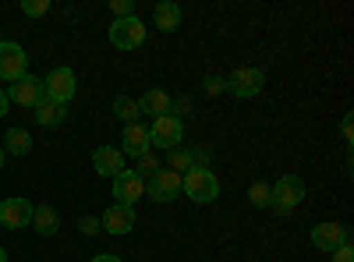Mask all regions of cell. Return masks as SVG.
Returning a JSON list of instances; mask_svg holds the SVG:
<instances>
[{
	"label": "cell",
	"instance_id": "22",
	"mask_svg": "<svg viewBox=\"0 0 354 262\" xmlns=\"http://www.w3.org/2000/svg\"><path fill=\"white\" fill-rule=\"evenodd\" d=\"M167 170H192V153L188 149H181V145H177V149H170L167 153Z\"/></svg>",
	"mask_w": 354,
	"mask_h": 262
},
{
	"label": "cell",
	"instance_id": "7",
	"mask_svg": "<svg viewBox=\"0 0 354 262\" xmlns=\"http://www.w3.org/2000/svg\"><path fill=\"white\" fill-rule=\"evenodd\" d=\"M32 202L28 198H0V230H21L32 223Z\"/></svg>",
	"mask_w": 354,
	"mask_h": 262
},
{
	"label": "cell",
	"instance_id": "17",
	"mask_svg": "<svg viewBox=\"0 0 354 262\" xmlns=\"http://www.w3.org/2000/svg\"><path fill=\"white\" fill-rule=\"evenodd\" d=\"M28 227H36V234H43V238H53L57 230H61V216H57V209H50V206H36Z\"/></svg>",
	"mask_w": 354,
	"mask_h": 262
},
{
	"label": "cell",
	"instance_id": "18",
	"mask_svg": "<svg viewBox=\"0 0 354 262\" xmlns=\"http://www.w3.org/2000/svg\"><path fill=\"white\" fill-rule=\"evenodd\" d=\"M0 149H4V156H25L28 149H32V135H28L25 128H8Z\"/></svg>",
	"mask_w": 354,
	"mask_h": 262
},
{
	"label": "cell",
	"instance_id": "32",
	"mask_svg": "<svg viewBox=\"0 0 354 262\" xmlns=\"http://www.w3.org/2000/svg\"><path fill=\"white\" fill-rule=\"evenodd\" d=\"M88 262H121V255H110L106 252V255H96V259H88Z\"/></svg>",
	"mask_w": 354,
	"mask_h": 262
},
{
	"label": "cell",
	"instance_id": "6",
	"mask_svg": "<svg viewBox=\"0 0 354 262\" xmlns=\"http://www.w3.org/2000/svg\"><path fill=\"white\" fill-rule=\"evenodd\" d=\"M227 82V93L230 96H238V100H252V96H259L262 93V85H266V75L259 71V68H238L230 78H223Z\"/></svg>",
	"mask_w": 354,
	"mask_h": 262
},
{
	"label": "cell",
	"instance_id": "13",
	"mask_svg": "<svg viewBox=\"0 0 354 262\" xmlns=\"http://www.w3.org/2000/svg\"><path fill=\"white\" fill-rule=\"evenodd\" d=\"M142 195H145V181L138 178L135 170H121L113 178V198L121 202V206H135Z\"/></svg>",
	"mask_w": 354,
	"mask_h": 262
},
{
	"label": "cell",
	"instance_id": "20",
	"mask_svg": "<svg viewBox=\"0 0 354 262\" xmlns=\"http://www.w3.org/2000/svg\"><path fill=\"white\" fill-rule=\"evenodd\" d=\"M153 21H156L160 32H174V28H181V8L163 0V4H156V11H153Z\"/></svg>",
	"mask_w": 354,
	"mask_h": 262
},
{
	"label": "cell",
	"instance_id": "12",
	"mask_svg": "<svg viewBox=\"0 0 354 262\" xmlns=\"http://www.w3.org/2000/svg\"><path fill=\"white\" fill-rule=\"evenodd\" d=\"M43 96H46L43 93V78H36V75H25V78L11 82V89H8V100L18 103V106H36Z\"/></svg>",
	"mask_w": 354,
	"mask_h": 262
},
{
	"label": "cell",
	"instance_id": "16",
	"mask_svg": "<svg viewBox=\"0 0 354 262\" xmlns=\"http://www.w3.org/2000/svg\"><path fill=\"white\" fill-rule=\"evenodd\" d=\"M36 124H43V128H61L64 121H68V106H61V103H53V100H39L36 106Z\"/></svg>",
	"mask_w": 354,
	"mask_h": 262
},
{
	"label": "cell",
	"instance_id": "14",
	"mask_svg": "<svg viewBox=\"0 0 354 262\" xmlns=\"http://www.w3.org/2000/svg\"><path fill=\"white\" fill-rule=\"evenodd\" d=\"M121 153L128 156H145V153H153V145H149V128H142L138 121L135 124H124V135H121Z\"/></svg>",
	"mask_w": 354,
	"mask_h": 262
},
{
	"label": "cell",
	"instance_id": "24",
	"mask_svg": "<svg viewBox=\"0 0 354 262\" xmlns=\"http://www.w3.org/2000/svg\"><path fill=\"white\" fill-rule=\"evenodd\" d=\"M248 198H252V206L266 209V206H270V185H266V181H255L252 191H248Z\"/></svg>",
	"mask_w": 354,
	"mask_h": 262
},
{
	"label": "cell",
	"instance_id": "5",
	"mask_svg": "<svg viewBox=\"0 0 354 262\" xmlns=\"http://www.w3.org/2000/svg\"><path fill=\"white\" fill-rule=\"evenodd\" d=\"M110 43H113L117 50H135V46H142V43H145V25H142V18H138V15H131V18H113V25H110Z\"/></svg>",
	"mask_w": 354,
	"mask_h": 262
},
{
	"label": "cell",
	"instance_id": "1",
	"mask_svg": "<svg viewBox=\"0 0 354 262\" xmlns=\"http://www.w3.org/2000/svg\"><path fill=\"white\" fill-rule=\"evenodd\" d=\"M181 191L192 198V202H216L220 195V178L209 170V167H192L185 178H181Z\"/></svg>",
	"mask_w": 354,
	"mask_h": 262
},
{
	"label": "cell",
	"instance_id": "31",
	"mask_svg": "<svg viewBox=\"0 0 354 262\" xmlns=\"http://www.w3.org/2000/svg\"><path fill=\"white\" fill-rule=\"evenodd\" d=\"M8 106H11V100H8V93H4V89H0V118L8 113Z\"/></svg>",
	"mask_w": 354,
	"mask_h": 262
},
{
	"label": "cell",
	"instance_id": "28",
	"mask_svg": "<svg viewBox=\"0 0 354 262\" xmlns=\"http://www.w3.org/2000/svg\"><path fill=\"white\" fill-rule=\"evenodd\" d=\"M110 11H113V18H131L135 15V4H131V0H113Z\"/></svg>",
	"mask_w": 354,
	"mask_h": 262
},
{
	"label": "cell",
	"instance_id": "19",
	"mask_svg": "<svg viewBox=\"0 0 354 262\" xmlns=\"http://www.w3.org/2000/svg\"><path fill=\"white\" fill-rule=\"evenodd\" d=\"M170 106H174V100H170L163 89H149V93L138 100V110H142V113H153V118H163V113H170Z\"/></svg>",
	"mask_w": 354,
	"mask_h": 262
},
{
	"label": "cell",
	"instance_id": "21",
	"mask_svg": "<svg viewBox=\"0 0 354 262\" xmlns=\"http://www.w3.org/2000/svg\"><path fill=\"white\" fill-rule=\"evenodd\" d=\"M113 113H117V118H121L124 124H135L138 121V100H131V96H117L113 100Z\"/></svg>",
	"mask_w": 354,
	"mask_h": 262
},
{
	"label": "cell",
	"instance_id": "25",
	"mask_svg": "<svg viewBox=\"0 0 354 262\" xmlns=\"http://www.w3.org/2000/svg\"><path fill=\"white\" fill-rule=\"evenodd\" d=\"M21 15H28V18L50 15V0H21Z\"/></svg>",
	"mask_w": 354,
	"mask_h": 262
},
{
	"label": "cell",
	"instance_id": "2",
	"mask_svg": "<svg viewBox=\"0 0 354 262\" xmlns=\"http://www.w3.org/2000/svg\"><path fill=\"white\" fill-rule=\"evenodd\" d=\"M301 202H305V181L294 178V174L280 178L277 185H270V209H277L280 216H287L290 209H298Z\"/></svg>",
	"mask_w": 354,
	"mask_h": 262
},
{
	"label": "cell",
	"instance_id": "27",
	"mask_svg": "<svg viewBox=\"0 0 354 262\" xmlns=\"http://www.w3.org/2000/svg\"><path fill=\"white\" fill-rule=\"evenodd\" d=\"M78 227H82V234H85V238H96V234H103V227H100V216H85V220H82Z\"/></svg>",
	"mask_w": 354,
	"mask_h": 262
},
{
	"label": "cell",
	"instance_id": "26",
	"mask_svg": "<svg viewBox=\"0 0 354 262\" xmlns=\"http://www.w3.org/2000/svg\"><path fill=\"white\" fill-rule=\"evenodd\" d=\"M202 93H205V96H220V93H227V82L216 78V75H209V78L202 82Z\"/></svg>",
	"mask_w": 354,
	"mask_h": 262
},
{
	"label": "cell",
	"instance_id": "29",
	"mask_svg": "<svg viewBox=\"0 0 354 262\" xmlns=\"http://www.w3.org/2000/svg\"><path fill=\"white\" fill-rule=\"evenodd\" d=\"M330 262H354V248H351V245H344V248L330 252Z\"/></svg>",
	"mask_w": 354,
	"mask_h": 262
},
{
	"label": "cell",
	"instance_id": "23",
	"mask_svg": "<svg viewBox=\"0 0 354 262\" xmlns=\"http://www.w3.org/2000/svg\"><path fill=\"white\" fill-rule=\"evenodd\" d=\"M160 170V160L153 156V153H145V156H138V167H135V174L145 181V178H153V174Z\"/></svg>",
	"mask_w": 354,
	"mask_h": 262
},
{
	"label": "cell",
	"instance_id": "4",
	"mask_svg": "<svg viewBox=\"0 0 354 262\" xmlns=\"http://www.w3.org/2000/svg\"><path fill=\"white\" fill-rule=\"evenodd\" d=\"M43 93H46V100L68 106V103L75 100V93H78V78H75V71H71V68H53V71L43 78Z\"/></svg>",
	"mask_w": 354,
	"mask_h": 262
},
{
	"label": "cell",
	"instance_id": "34",
	"mask_svg": "<svg viewBox=\"0 0 354 262\" xmlns=\"http://www.w3.org/2000/svg\"><path fill=\"white\" fill-rule=\"evenodd\" d=\"M0 167H4V149H0Z\"/></svg>",
	"mask_w": 354,
	"mask_h": 262
},
{
	"label": "cell",
	"instance_id": "11",
	"mask_svg": "<svg viewBox=\"0 0 354 262\" xmlns=\"http://www.w3.org/2000/svg\"><path fill=\"white\" fill-rule=\"evenodd\" d=\"M312 245L319 252H337L344 245H351V230L340 223H315L312 227Z\"/></svg>",
	"mask_w": 354,
	"mask_h": 262
},
{
	"label": "cell",
	"instance_id": "30",
	"mask_svg": "<svg viewBox=\"0 0 354 262\" xmlns=\"http://www.w3.org/2000/svg\"><path fill=\"white\" fill-rule=\"evenodd\" d=\"M340 135H344V142L351 145V138H354V121H351V113L344 118V124H340Z\"/></svg>",
	"mask_w": 354,
	"mask_h": 262
},
{
	"label": "cell",
	"instance_id": "9",
	"mask_svg": "<svg viewBox=\"0 0 354 262\" xmlns=\"http://www.w3.org/2000/svg\"><path fill=\"white\" fill-rule=\"evenodd\" d=\"M135 223H138V216H135V206H121V202H113V206L100 216V227L106 230V234H113V238H121V234H131L135 230Z\"/></svg>",
	"mask_w": 354,
	"mask_h": 262
},
{
	"label": "cell",
	"instance_id": "15",
	"mask_svg": "<svg viewBox=\"0 0 354 262\" xmlns=\"http://www.w3.org/2000/svg\"><path fill=\"white\" fill-rule=\"evenodd\" d=\"M93 167H96V174H103V178H117V174L124 170V153L110 149V145H100V149L93 153Z\"/></svg>",
	"mask_w": 354,
	"mask_h": 262
},
{
	"label": "cell",
	"instance_id": "33",
	"mask_svg": "<svg viewBox=\"0 0 354 262\" xmlns=\"http://www.w3.org/2000/svg\"><path fill=\"white\" fill-rule=\"evenodd\" d=\"M0 262H11V259H8V252H4V248H0Z\"/></svg>",
	"mask_w": 354,
	"mask_h": 262
},
{
	"label": "cell",
	"instance_id": "8",
	"mask_svg": "<svg viewBox=\"0 0 354 262\" xmlns=\"http://www.w3.org/2000/svg\"><path fill=\"white\" fill-rule=\"evenodd\" d=\"M181 178H185V174L160 167L153 178H149V185H145V191H149L153 202H174L177 195H181Z\"/></svg>",
	"mask_w": 354,
	"mask_h": 262
},
{
	"label": "cell",
	"instance_id": "3",
	"mask_svg": "<svg viewBox=\"0 0 354 262\" xmlns=\"http://www.w3.org/2000/svg\"><path fill=\"white\" fill-rule=\"evenodd\" d=\"M181 138H185V121L174 118V113H163V118H156L153 128H149V145L153 149H163V153L177 149Z\"/></svg>",
	"mask_w": 354,
	"mask_h": 262
},
{
	"label": "cell",
	"instance_id": "10",
	"mask_svg": "<svg viewBox=\"0 0 354 262\" xmlns=\"http://www.w3.org/2000/svg\"><path fill=\"white\" fill-rule=\"evenodd\" d=\"M25 64H28V57H25V50L18 46V43H0V78L4 82H18V78H25L28 71H25Z\"/></svg>",
	"mask_w": 354,
	"mask_h": 262
}]
</instances>
